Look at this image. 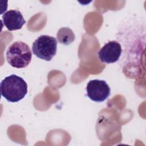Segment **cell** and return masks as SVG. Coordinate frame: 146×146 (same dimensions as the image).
<instances>
[{"mask_svg": "<svg viewBox=\"0 0 146 146\" xmlns=\"http://www.w3.org/2000/svg\"><path fill=\"white\" fill-rule=\"evenodd\" d=\"M2 96L8 102H18L27 93V84L21 77L12 74L5 77L1 82Z\"/></svg>", "mask_w": 146, "mask_h": 146, "instance_id": "1", "label": "cell"}, {"mask_svg": "<svg viewBox=\"0 0 146 146\" xmlns=\"http://www.w3.org/2000/svg\"><path fill=\"white\" fill-rule=\"evenodd\" d=\"M32 58L29 46L23 42H15L11 44L6 52V59L10 66L21 68L27 66Z\"/></svg>", "mask_w": 146, "mask_h": 146, "instance_id": "2", "label": "cell"}, {"mask_svg": "<svg viewBox=\"0 0 146 146\" xmlns=\"http://www.w3.org/2000/svg\"><path fill=\"white\" fill-rule=\"evenodd\" d=\"M57 50V40L54 37L42 35L33 43L32 51L38 58L50 61L55 56Z\"/></svg>", "mask_w": 146, "mask_h": 146, "instance_id": "3", "label": "cell"}, {"mask_svg": "<svg viewBox=\"0 0 146 146\" xmlns=\"http://www.w3.org/2000/svg\"><path fill=\"white\" fill-rule=\"evenodd\" d=\"M87 96L92 101L103 102L110 95L111 90L108 84L103 80H90L86 87Z\"/></svg>", "mask_w": 146, "mask_h": 146, "instance_id": "4", "label": "cell"}, {"mask_svg": "<svg viewBox=\"0 0 146 146\" xmlns=\"http://www.w3.org/2000/svg\"><path fill=\"white\" fill-rule=\"evenodd\" d=\"M122 52L121 47L116 41H110L100 48L98 53L99 59L103 63H112L117 62Z\"/></svg>", "mask_w": 146, "mask_h": 146, "instance_id": "5", "label": "cell"}, {"mask_svg": "<svg viewBox=\"0 0 146 146\" xmlns=\"http://www.w3.org/2000/svg\"><path fill=\"white\" fill-rule=\"evenodd\" d=\"M2 21L9 31L19 30L26 23L22 13L18 10H11L6 12L2 15Z\"/></svg>", "mask_w": 146, "mask_h": 146, "instance_id": "6", "label": "cell"}, {"mask_svg": "<svg viewBox=\"0 0 146 146\" xmlns=\"http://www.w3.org/2000/svg\"><path fill=\"white\" fill-rule=\"evenodd\" d=\"M57 39L59 43L68 45L74 40L75 35L70 28L62 27L58 30L57 33Z\"/></svg>", "mask_w": 146, "mask_h": 146, "instance_id": "7", "label": "cell"}]
</instances>
